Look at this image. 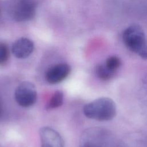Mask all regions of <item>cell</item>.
<instances>
[{"instance_id": "cell-1", "label": "cell", "mask_w": 147, "mask_h": 147, "mask_svg": "<svg viewBox=\"0 0 147 147\" xmlns=\"http://www.w3.org/2000/svg\"><path fill=\"white\" fill-rule=\"evenodd\" d=\"M116 113L114 102L107 97L96 99L83 107V113L86 117L99 121L111 120L115 117Z\"/></svg>"}, {"instance_id": "cell-2", "label": "cell", "mask_w": 147, "mask_h": 147, "mask_svg": "<svg viewBox=\"0 0 147 147\" xmlns=\"http://www.w3.org/2000/svg\"><path fill=\"white\" fill-rule=\"evenodd\" d=\"M36 4L34 0H11L10 14L17 22H25L35 16Z\"/></svg>"}, {"instance_id": "cell-3", "label": "cell", "mask_w": 147, "mask_h": 147, "mask_svg": "<svg viewBox=\"0 0 147 147\" xmlns=\"http://www.w3.org/2000/svg\"><path fill=\"white\" fill-rule=\"evenodd\" d=\"M122 40L129 50L137 54L147 42L143 29L137 25H132L125 29Z\"/></svg>"}, {"instance_id": "cell-4", "label": "cell", "mask_w": 147, "mask_h": 147, "mask_svg": "<svg viewBox=\"0 0 147 147\" xmlns=\"http://www.w3.org/2000/svg\"><path fill=\"white\" fill-rule=\"evenodd\" d=\"M81 147H111L110 136L102 129H89L82 136Z\"/></svg>"}, {"instance_id": "cell-5", "label": "cell", "mask_w": 147, "mask_h": 147, "mask_svg": "<svg viewBox=\"0 0 147 147\" xmlns=\"http://www.w3.org/2000/svg\"><path fill=\"white\" fill-rule=\"evenodd\" d=\"M14 98L18 105L22 107H28L33 105L37 98L34 84L28 81L22 82L15 90Z\"/></svg>"}, {"instance_id": "cell-6", "label": "cell", "mask_w": 147, "mask_h": 147, "mask_svg": "<svg viewBox=\"0 0 147 147\" xmlns=\"http://www.w3.org/2000/svg\"><path fill=\"white\" fill-rule=\"evenodd\" d=\"M41 147H64V143L60 134L53 129L43 127L40 130Z\"/></svg>"}, {"instance_id": "cell-7", "label": "cell", "mask_w": 147, "mask_h": 147, "mask_svg": "<svg viewBox=\"0 0 147 147\" xmlns=\"http://www.w3.org/2000/svg\"><path fill=\"white\" fill-rule=\"evenodd\" d=\"M71 71L70 66L66 63H59L50 67L46 72L45 79L50 84L59 83L65 79Z\"/></svg>"}, {"instance_id": "cell-8", "label": "cell", "mask_w": 147, "mask_h": 147, "mask_svg": "<svg viewBox=\"0 0 147 147\" xmlns=\"http://www.w3.org/2000/svg\"><path fill=\"white\" fill-rule=\"evenodd\" d=\"M34 50V44L32 40L25 37H22L16 40L11 47L13 55L20 59L29 57Z\"/></svg>"}, {"instance_id": "cell-9", "label": "cell", "mask_w": 147, "mask_h": 147, "mask_svg": "<svg viewBox=\"0 0 147 147\" xmlns=\"http://www.w3.org/2000/svg\"><path fill=\"white\" fill-rule=\"evenodd\" d=\"M118 147H146V140L142 135L131 134L123 138Z\"/></svg>"}, {"instance_id": "cell-10", "label": "cell", "mask_w": 147, "mask_h": 147, "mask_svg": "<svg viewBox=\"0 0 147 147\" xmlns=\"http://www.w3.org/2000/svg\"><path fill=\"white\" fill-rule=\"evenodd\" d=\"M95 72L97 76L103 80L111 79L115 73L107 68L105 64L98 65L95 68Z\"/></svg>"}, {"instance_id": "cell-11", "label": "cell", "mask_w": 147, "mask_h": 147, "mask_svg": "<svg viewBox=\"0 0 147 147\" xmlns=\"http://www.w3.org/2000/svg\"><path fill=\"white\" fill-rule=\"evenodd\" d=\"M63 98L64 94L63 91L60 90L56 91L47 103V109L51 110L60 107L63 103Z\"/></svg>"}, {"instance_id": "cell-12", "label": "cell", "mask_w": 147, "mask_h": 147, "mask_svg": "<svg viewBox=\"0 0 147 147\" xmlns=\"http://www.w3.org/2000/svg\"><path fill=\"white\" fill-rule=\"evenodd\" d=\"M106 66L112 71L115 72L119 68L121 62L120 59L116 56H111L109 57L104 63Z\"/></svg>"}, {"instance_id": "cell-13", "label": "cell", "mask_w": 147, "mask_h": 147, "mask_svg": "<svg viewBox=\"0 0 147 147\" xmlns=\"http://www.w3.org/2000/svg\"><path fill=\"white\" fill-rule=\"evenodd\" d=\"M9 56V51L7 45L4 42H0V65L6 63Z\"/></svg>"}, {"instance_id": "cell-14", "label": "cell", "mask_w": 147, "mask_h": 147, "mask_svg": "<svg viewBox=\"0 0 147 147\" xmlns=\"http://www.w3.org/2000/svg\"><path fill=\"white\" fill-rule=\"evenodd\" d=\"M138 55L142 59H147V42Z\"/></svg>"}, {"instance_id": "cell-15", "label": "cell", "mask_w": 147, "mask_h": 147, "mask_svg": "<svg viewBox=\"0 0 147 147\" xmlns=\"http://www.w3.org/2000/svg\"><path fill=\"white\" fill-rule=\"evenodd\" d=\"M2 113V103H1V101L0 100V117L1 116Z\"/></svg>"}, {"instance_id": "cell-16", "label": "cell", "mask_w": 147, "mask_h": 147, "mask_svg": "<svg viewBox=\"0 0 147 147\" xmlns=\"http://www.w3.org/2000/svg\"><path fill=\"white\" fill-rule=\"evenodd\" d=\"M0 14H1V4H0Z\"/></svg>"}]
</instances>
